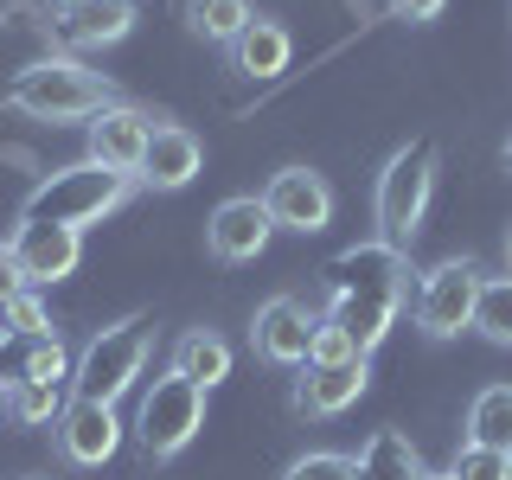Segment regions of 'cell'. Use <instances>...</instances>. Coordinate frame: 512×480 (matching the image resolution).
I'll use <instances>...</instances> for the list:
<instances>
[{"instance_id": "obj_16", "label": "cell", "mask_w": 512, "mask_h": 480, "mask_svg": "<svg viewBox=\"0 0 512 480\" xmlns=\"http://www.w3.org/2000/svg\"><path fill=\"white\" fill-rule=\"evenodd\" d=\"M128 32H135V0H84L58 13V39L71 52H103V45H122Z\"/></svg>"}, {"instance_id": "obj_17", "label": "cell", "mask_w": 512, "mask_h": 480, "mask_svg": "<svg viewBox=\"0 0 512 480\" xmlns=\"http://www.w3.org/2000/svg\"><path fill=\"white\" fill-rule=\"evenodd\" d=\"M397 314H404V301H391V295H327V320L352 333V346H359L365 359L391 340Z\"/></svg>"}, {"instance_id": "obj_14", "label": "cell", "mask_w": 512, "mask_h": 480, "mask_svg": "<svg viewBox=\"0 0 512 480\" xmlns=\"http://www.w3.org/2000/svg\"><path fill=\"white\" fill-rule=\"evenodd\" d=\"M199 167H205V141L192 135L186 122H154L148 154H141L135 180H141V186H154V192H180V186L199 180Z\"/></svg>"}, {"instance_id": "obj_18", "label": "cell", "mask_w": 512, "mask_h": 480, "mask_svg": "<svg viewBox=\"0 0 512 480\" xmlns=\"http://www.w3.org/2000/svg\"><path fill=\"white\" fill-rule=\"evenodd\" d=\"M224 52H231V71H244V77H282L295 39H288V26H276V20H250Z\"/></svg>"}, {"instance_id": "obj_8", "label": "cell", "mask_w": 512, "mask_h": 480, "mask_svg": "<svg viewBox=\"0 0 512 480\" xmlns=\"http://www.w3.org/2000/svg\"><path fill=\"white\" fill-rule=\"evenodd\" d=\"M314 320L295 295H276V301H263L250 320V346H256V359H269V365H282V372H301L308 365V352H314Z\"/></svg>"}, {"instance_id": "obj_24", "label": "cell", "mask_w": 512, "mask_h": 480, "mask_svg": "<svg viewBox=\"0 0 512 480\" xmlns=\"http://www.w3.org/2000/svg\"><path fill=\"white\" fill-rule=\"evenodd\" d=\"M474 333L493 340V346H512V276H487V282H480Z\"/></svg>"}, {"instance_id": "obj_31", "label": "cell", "mask_w": 512, "mask_h": 480, "mask_svg": "<svg viewBox=\"0 0 512 480\" xmlns=\"http://www.w3.org/2000/svg\"><path fill=\"white\" fill-rule=\"evenodd\" d=\"M384 7L397 13V20H410V26H423V20H436V13L448 7V0H384Z\"/></svg>"}, {"instance_id": "obj_19", "label": "cell", "mask_w": 512, "mask_h": 480, "mask_svg": "<svg viewBox=\"0 0 512 480\" xmlns=\"http://www.w3.org/2000/svg\"><path fill=\"white\" fill-rule=\"evenodd\" d=\"M352 474L359 480H423V455H416V442L404 429H372V442L359 448V461H352Z\"/></svg>"}, {"instance_id": "obj_23", "label": "cell", "mask_w": 512, "mask_h": 480, "mask_svg": "<svg viewBox=\"0 0 512 480\" xmlns=\"http://www.w3.org/2000/svg\"><path fill=\"white\" fill-rule=\"evenodd\" d=\"M7 416L26 429L58 423L64 416V384H32V378H7Z\"/></svg>"}, {"instance_id": "obj_6", "label": "cell", "mask_w": 512, "mask_h": 480, "mask_svg": "<svg viewBox=\"0 0 512 480\" xmlns=\"http://www.w3.org/2000/svg\"><path fill=\"white\" fill-rule=\"evenodd\" d=\"M199 429H205V391H199V384H186L180 372L154 378L148 397H141V410H135L141 448H148L154 461H167V455H180Z\"/></svg>"}, {"instance_id": "obj_36", "label": "cell", "mask_w": 512, "mask_h": 480, "mask_svg": "<svg viewBox=\"0 0 512 480\" xmlns=\"http://www.w3.org/2000/svg\"><path fill=\"white\" fill-rule=\"evenodd\" d=\"M506 263H512V237H506Z\"/></svg>"}, {"instance_id": "obj_4", "label": "cell", "mask_w": 512, "mask_h": 480, "mask_svg": "<svg viewBox=\"0 0 512 480\" xmlns=\"http://www.w3.org/2000/svg\"><path fill=\"white\" fill-rule=\"evenodd\" d=\"M154 352V320L148 314H122L116 327H96L90 346L77 352L71 365V397H90V404H122L135 391V378L148 372Z\"/></svg>"}, {"instance_id": "obj_3", "label": "cell", "mask_w": 512, "mask_h": 480, "mask_svg": "<svg viewBox=\"0 0 512 480\" xmlns=\"http://www.w3.org/2000/svg\"><path fill=\"white\" fill-rule=\"evenodd\" d=\"M436 173H442V148H436L429 135L404 141V148L384 160L378 199H372V212H378V244H391V250H410V244H416L423 212H429V199H436Z\"/></svg>"}, {"instance_id": "obj_2", "label": "cell", "mask_w": 512, "mask_h": 480, "mask_svg": "<svg viewBox=\"0 0 512 480\" xmlns=\"http://www.w3.org/2000/svg\"><path fill=\"white\" fill-rule=\"evenodd\" d=\"M128 192H135V173H109L96 167V160H71V167H52L39 186L26 192L20 218L26 224H71V231H84V224H103L109 212H122Z\"/></svg>"}, {"instance_id": "obj_32", "label": "cell", "mask_w": 512, "mask_h": 480, "mask_svg": "<svg viewBox=\"0 0 512 480\" xmlns=\"http://www.w3.org/2000/svg\"><path fill=\"white\" fill-rule=\"evenodd\" d=\"M0 416H7V378H0Z\"/></svg>"}, {"instance_id": "obj_21", "label": "cell", "mask_w": 512, "mask_h": 480, "mask_svg": "<svg viewBox=\"0 0 512 480\" xmlns=\"http://www.w3.org/2000/svg\"><path fill=\"white\" fill-rule=\"evenodd\" d=\"M468 442L493 448V455H512V384H487L468 404Z\"/></svg>"}, {"instance_id": "obj_5", "label": "cell", "mask_w": 512, "mask_h": 480, "mask_svg": "<svg viewBox=\"0 0 512 480\" xmlns=\"http://www.w3.org/2000/svg\"><path fill=\"white\" fill-rule=\"evenodd\" d=\"M480 263L474 256H448V263L423 269L410 288V314L429 340H455V333H474V308H480Z\"/></svg>"}, {"instance_id": "obj_29", "label": "cell", "mask_w": 512, "mask_h": 480, "mask_svg": "<svg viewBox=\"0 0 512 480\" xmlns=\"http://www.w3.org/2000/svg\"><path fill=\"white\" fill-rule=\"evenodd\" d=\"M346 359H365V352L352 346L346 327H333V320L320 314V320H314V352H308V365H346Z\"/></svg>"}, {"instance_id": "obj_20", "label": "cell", "mask_w": 512, "mask_h": 480, "mask_svg": "<svg viewBox=\"0 0 512 480\" xmlns=\"http://www.w3.org/2000/svg\"><path fill=\"white\" fill-rule=\"evenodd\" d=\"M167 372H180L186 384L212 391V384L231 378V346H224V333H212V327H192V333H180V346H173V365H167Z\"/></svg>"}, {"instance_id": "obj_7", "label": "cell", "mask_w": 512, "mask_h": 480, "mask_svg": "<svg viewBox=\"0 0 512 480\" xmlns=\"http://www.w3.org/2000/svg\"><path fill=\"white\" fill-rule=\"evenodd\" d=\"M410 250H391V244H346L340 256H327L320 282L327 295H391V301H410Z\"/></svg>"}, {"instance_id": "obj_30", "label": "cell", "mask_w": 512, "mask_h": 480, "mask_svg": "<svg viewBox=\"0 0 512 480\" xmlns=\"http://www.w3.org/2000/svg\"><path fill=\"white\" fill-rule=\"evenodd\" d=\"M26 269H20V256H13V244H7V237H0V308H7V301L13 295H26Z\"/></svg>"}, {"instance_id": "obj_28", "label": "cell", "mask_w": 512, "mask_h": 480, "mask_svg": "<svg viewBox=\"0 0 512 480\" xmlns=\"http://www.w3.org/2000/svg\"><path fill=\"white\" fill-rule=\"evenodd\" d=\"M282 480H359L352 474V455H333V448H308L282 468Z\"/></svg>"}, {"instance_id": "obj_1", "label": "cell", "mask_w": 512, "mask_h": 480, "mask_svg": "<svg viewBox=\"0 0 512 480\" xmlns=\"http://www.w3.org/2000/svg\"><path fill=\"white\" fill-rule=\"evenodd\" d=\"M109 103H122V90L109 84L103 71H90L84 58H32L26 71H13L7 77V109H20L26 122H90V116H103Z\"/></svg>"}, {"instance_id": "obj_22", "label": "cell", "mask_w": 512, "mask_h": 480, "mask_svg": "<svg viewBox=\"0 0 512 480\" xmlns=\"http://www.w3.org/2000/svg\"><path fill=\"white\" fill-rule=\"evenodd\" d=\"M180 13H186V32H199V39H212V45H231L237 32L256 20L250 0H186Z\"/></svg>"}, {"instance_id": "obj_35", "label": "cell", "mask_w": 512, "mask_h": 480, "mask_svg": "<svg viewBox=\"0 0 512 480\" xmlns=\"http://www.w3.org/2000/svg\"><path fill=\"white\" fill-rule=\"evenodd\" d=\"M506 173H512V141H506Z\"/></svg>"}, {"instance_id": "obj_9", "label": "cell", "mask_w": 512, "mask_h": 480, "mask_svg": "<svg viewBox=\"0 0 512 480\" xmlns=\"http://www.w3.org/2000/svg\"><path fill=\"white\" fill-rule=\"evenodd\" d=\"M52 436H58V455L71 461V468H103V461L122 448V416H116V404L71 397L64 416L52 423Z\"/></svg>"}, {"instance_id": "obj_10", "label": "cell", "mask_w": 512, "mask_h": 480, "mask_svg": "<svg viewBox=\"0 0 512 480\" xmlns=\"http://www.w3.org/2000/svg\"><path fill=\"white\" fill-rule=\"evenodd\" d=\"M13 256H20L26 282L32 288H52L64 276H77V263H84V231H71V224H13Z\"/></svg>"}, {"instance_id": "obj_34", "label": "cell", "mask_w": 512, "mask_h": 480, "mask_svg": "<svg viewBox=\"0 0 512 480\" xmlns=\"http://www.w3.org/2000/svg\"><path fill=\"white\" fill-rule=\"evenodd\" d=\"M0 20H13V7H7V0H0Z\"/></svg>"}, {"instance_id": "obj_26", "label": "cell", "mask_w": 512, "mask_h": 480, "mask_svg": "<svg viewBox=\"0 0 512 480\" xmlns=\"http://www.w3.org/2000/svg\"><path fill=\"white\" fill-rule=\"evenodd\" d=\"M0 333H7V340H45V333H58L52 314H45V301H39V288H26V295H13L7 308H0Z\"/></svg>"}, {"instance_id": "obj_15", "label": "cell", "mask_w": 512, "mask_h": 480, "mask_svg": "<svg viewBox=\"0 0 512 480\" xmlns=\"http://www.w3.org/2000/svg\"><path fill=\"white\" fill-rule=\"evenodd\" d=\"M372 384V365L365 359H346V365H301V384H295V410L301 416H340L365 397Z\"/></svg>"}, {"instance_id": "obj_27", "label": "cell", "mask_w": 512, "mask_h": 480, "mask_svg": "<svg viewBox=\"0 0 512 480\" xmlns=\"http://www.w3.org/2000/svg\"><path fill=\"white\" fill-rule=\"evenodd\" d=\"M448 480H512V455H493V448H455L448 461Z\"/></svg>"}, {"instance_id": "obj_33", "label": "cell", "mask_w": 512, "mask_h": 480, "mask_svg": "<svg viewBox=\"0 0 512 480\" xmlns=\"http://www.w3.org/2000/svg\"><path fill=\"white\" fill-rule=\"evenodd\" d=\"M52 7H58V13H64V7H84V0H52Z\"/></svg>"}, {"instance_id": "obj_11", "label": "cell", "mask_w": 512, "mask_h": 480, "mask_svg": "<svg viewBox=\"0 0 512 480\" xmlns=\"http://www.w3.org/2000/svg\"><path fill=\"white\" fill-rule=\"evenodd\" d=\"M263 205H269V218H276V231L314 237V231H327V224H333V186L320 180L314 167H282L276 180H269Z\"/></svg>"}, {"instance_id": "obj_25", "label": "cell", "mask_w": 512, "mask_h": 480, "mask_svg": "<svg viewBox=\"0 0 512 480\" xmlns=\"http://www.w3.org/2000/svg\"><path fill=\"white\" fill-rule=\"evenodd\" d=\"M71 346L58 340V333H45V340H26V359L13 378H32V384H71Z\"/></svg>"}, {"instance_id": "obj_13", "label": "cell", "mask_w": 512, "mask_h": 480, "mask_svg": "<svg viewBox=\"0 0 512 480\" xmlns=\"http://www.w3.org/2000/svg\"><path fill=\"white\" fill-rule=\"evenodd\" d=\"M276 237V218H269L263 199H224L212 218H205V244H212L218 263H256Z\"/></svg>"}, {"instance_id": "obj_12", "label": "cell", "mask_w": 512, "mask_h": 480, "mask_svg": "<svg viewBox=\"0 0 512 480\" xmlns=\"http://www.w3.org/2000/svg\"><path fill=\"white\" fill-rule=\"evenodd\" d=\"M84 135H90V160H96V167H109V173H135V167H141V154H148L154 116H148V109H135V103H109L103 116H90V122H84Z\"/></svg>"}]
</instances>
